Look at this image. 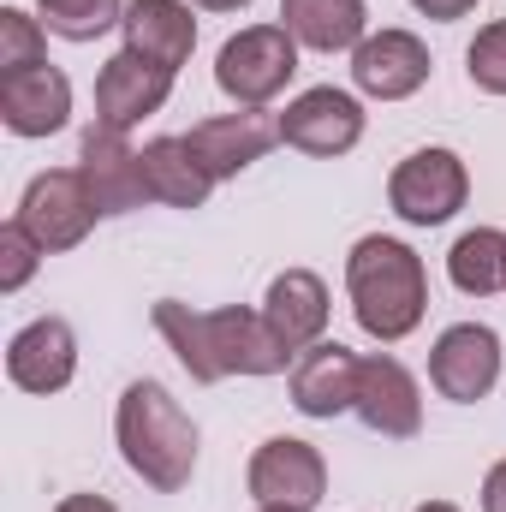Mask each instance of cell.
I'll use <instances>...</instances> for the list:
<instances>
[{"label": "cell", "instance_id": "obj_25", "mask_svg": "<svg viewBox=\"0 0 506 512\" xmlns=\"http://www.w3.org/2000/svg\"><path fill=\"white\" fill-rule=\"evenodd\" d=\"M465 72L483 96H506V18L477 30V42L465 48Z\"/></svg>", "mask_w": 506, "mask_h": 512}, {"label": "cell", "instance_id": "obj_8", "mask_svg": "<svg viewBox=\"0 0 506 512\" xmlns=\"http://www.w3.org/2000/svg\"><path fill=\"white\" fill-rule=\"evenodd\" d=\"M251 495L256 507H286V512H316L322 495H328V465L310 441L298 435H274L262 441L251 459Z\"/></svg>", "mask_w": 506, "mask_h": 512}, {"label": "cell", "instance_id": "obj_1", "mask_svg": "<svg viewBox=\"0 0 506 512\" xmlns=\"http://www.w3.org/2000/svg\"><path fill=\"white\" fill-rule=\"evenodd\" d=\"M155 328L173 346V358L191 370V382H227V376H280L298 352L280 346L262 310H191L179 298L155 304Z\"/></svg>", "mask_w": 506, "mask_h": 512}, {"label": "cell", "instance_id": "obj_7", "mask_svg": "<svg viewBox=\"0 0 506 512\" xmlns=\"http://www.w3.org/2000/svg\"><path fill=\"white\" fill-rule=\"evenodd\" d=\"M429 382L453 405H477L501 382V334L489 322H453L429 352Z\"/></svg>", "mask_w": 506, "mask_h": 512}, {"label": "cell", "instance_id": "obj_22", "mask_svg": "<svg viewBox=\"0 0 506 512\" xmlns=\"http://www.w3.org/2000/svg\"><path fill=\"white\" fill-rule=\"evenodd\" d=\"M447 280H453L465 298L506 292V233L501 227H471V233H459V245L447 251Z\"/></svg>", "mask_w": 506, "mask_h": 512}, {"label": "cell", "instance_id": "obj_9", "mask_svg": "<svg viewBox=\"0 0 506 512\" xmlns=\"http://www.w3.org/2000/svg\"><path fill=\"white\" fill-rule=\"evenodd\" d=\"M78 173L90 185L96 215H131V209L155 203L149 179H143V155L126 143V131L102 126V120L84 131V143H78Z\"/></svg>", "mask_w": 506, "mask_h": 512}, {"label": "cell", "instance_id": "obj_10", "mask_svg": "<svg viewBox=\"0 0 506 512\" xmlns=\"http://www.w3.org/2000/svg\"><path fill=\"white\" fill-rule=\"evenodd\" d=\"M280 143L304 149V155H346L364 143V102L352 90L316 84L280 114Z\"/></svg>", "mask_w": 506, "mask_h": 512}, {"label": "cell", "instance_id": "obj_32", "mask_svg": "<svg viewBox=\"0 0 506 512\" xmlns=\"http://www.w3.org/2000/svg\"><path fill=\"white\" fill-rule=\"evenodd\" d=\"M256 512H286V507H256Z\"/></svg>", "mask_w": 506, "mask_h": 512}, {"label": "cell", "instance_id": "obj_30", "mask_svg": "<svg viewBox=\"0 0 506 512\" xmlns=\"http://www.w3.org/2000/svg\"><path fill=\"white\" fill-rule=\"evenodd\" d=\"M197 6H209V12H239V6H251V0H197Z\"/></svg>", "mask_w": 506, "mask_h": 512}, {"label": "cell", "instance_id": "obj_4", "mask_svg": "<svg viewBox=\"0 0 506 512\" xmlns=\"http://www.w3.org/2000/svg\"><path fill=\"white\" fill-rule=\"evenodd\" d=\"M292 72H298V42H292L286 24H251V30L227 36L221 54H215V84L239 108L274 102L292 84Z\"/></svg>", "mask_w": 506, "mask_h": 512}, {"label": "cell", "instance_id": "obj_21", "mask_svg": "<svg viewBox=\"0 0 506 512\" xmlns=\"http://www.w3.org/2000/svg\"><path fill=\"white\" fill-rule=\"evenodd\" d=\"M280 24L292 30L298 48H316V54H340L370 36L364 0H280Z\"/></svg>", "mask_w": 506, "mask_h": 512}, {"label": "cell", "instance_id": "obj_29", "mask_svg": "<svg viewBox=\"0 0 506 512\" xmlns=\"http://www.w3.org/2000/svg\"><path fill=\"white\" fill-rule=\"evenodd\" d=\"M54 512H120V507H114L108 495H66Z\"/></svg>", "mask_w": 506, "mask_h": 512}, {"label": "cell", "instance_id": "obj_3", "mask_svg": "<svg viewBox=\"0 0 506 512\" xmlns=\"http://www.w3.org/2000/svg\"><path fill=\"white\" fill-rule=\"evenodd\" d=\"M114 435H120L126 465L155 495H179L191 483V471H197V423L185 417V405L161 382L143 376V382H131L120 393Z\"/></svg>", "mask_w": 506, "mask_h": 512}, {"label": "cell", "instance_id": "obj_12", "mask_svg": "<svg viewBox=\"0 0 506 512\" xmlns=\"http://www.w3.org/2000/svg\"><path fill=\"white\" fill-rule=\"evenodd\" d=\"M78 376V334L60 316H36L6 346V382L24 393H60Z\"/></svg>", "mask_w": 506, "mask_h": 512}, {"label": "cell", "instance_id": "obj_24", "mask_svg": "<svg viewBox=\"0 0 506 512\" xmlns=\"http://www.w3.org/2000/svg\"><path fill=\"white\" fill-rule=\"evenodd\" d=\"M30 66H48V30H42V18L6 6L0 12V78L30 72Z\"/></svg>", "mask_w": 506, "mask_h": 512}, {"label": "cell", "instance_id": "obj_15", "mask_svg": "<svg viewBox=\"0 0 506 512\" xmlns=\"http://www.w3.org/2000/svg\"><path fill=\"white\" fill-rule=\"evenodd\" d=\"M292 405L316 423H334L340 411L358 405V352L340 340H316L292 358Z\"/></svg>", "mask_w": 506, "mask_h": 512}, {"label": "cell", "instance_id": "obj_31", "mask_svg": "<svg viewBox=\"0 0 506 512\" xmlns=\"http://www.w3.org/2000/svg\"><path fill=\"white\" fill-rule=\"evenodd\" d=\"M417 512H459V507H453V501H423Z\"/></svg>", "mask_w": 506, "mask_h": 512}, {"label": "cell", "instance_id": "obj_26", "mask_svg": "<svg viewBox=\"0 0 506 512\" xmlns=\"http://www.w3.org/2000/svg\"><path fill=\"white\" fill-rule=\"evenodd\" d=\"M42 256H48V251L36 245V233H30L18 215H12V221L0 227V292H24Z\"/></svg>", "mask_w": 506, "mask_h": 512}, {"label": "cell", "instance_id": "obj_2", "mask_svg": "<svg viewBox=\"0 0 506 512\" xmlns=\"http://www.w3.org/2000/svg\"><path fill=\"white\" fill-rule=\"evenodd\" d=\"M346 292H352L358 328L370 340H381V346H399L405 334H417V322L429 310L423 256L411 251L405 239L370 233V239H358L352 256H346Z\"/></svg>", "mask_w": 506, "mask_h": 512}, {"label": "cell", "instance_id": "obj_17", "mask_svg": "<svg viewBox=\"0 0 506 512\" xmlns=\"http://www.w3.org/2000/svg\"><path fill=\"white\" fill-rule=\"evenodd\" d=\"M72 120V84L60 66H30L0 78V126L12 137H54Z\"/></svg>", "mask_w": 506, "mask_h": 512}, {"label": "cell", "instance_id": "obj_20", "mask_svg": "<svg viewBox=\"0 0 506 512\" xmlns=\"http://www.w3.org/2000/svg\"><path fill=\"white\" fill-rule=\"evenodd\" d=\"M137 155H143V179H149V197H155V203H167V209H203V203H209L215 179H209V167L191 155L185 137H149Z\"/></svg>", "mask_w": 506, "mask_h": 512}, {"label": "cell", "instance_id": "obj_18", "mask_svg": "<svg viewBox=\"0 0 506 512\" xmlns=\"http://www.w3.org/2000/svg\"><path fill=\"white\" fill-rule=\"evenodd\" d=\"M126 48L161 72H179L197 48V18L185 0H126Z\"/></svg>", "mask_w": 506, "mask_h": 512}, {"label": "cell", "instance_id": "obj_27", "mask_svg": "<svg viewBox=\"0 0 506 512\" xmlns=\"http://www.w3.org/2000/svg\"><path fill=\"white\" fill-rule=\"evenodd\" d=\"M423 18H435V24H453V18H465V12H477V0H411Z\"/></svg>", "mask_w": 506, "mask_h": 512}, {"label": "cell", "instance_id": "obj_5", "mask_svg": "<svg viewBox=\"0 0 506 512\" xmlns=\"http://www.w3.org/2000/svg\"><path fill=\"white\" fill-rule=\"evenodd\" d=\"M465 197H471V173H465V161H459L453 149H441V143L411 149V155L393 167V179H387V203H393V215H399L405 227H441V221H453V215L465 209Z\"/></svg>", "mask_w": 506, "mask_h": 512}, {"label": "cell", "instance_id": "obj_23", "mask_svg": "<svg viewBox=\"0 0 506 512\" xmlns=\"http://www.w3.org/2000/svg\"><path fill=\"white\" fill-rule=\"evenodd\" d=\"M36 18L66 42H96L114 24H126V0H36Z\"/></svg>", "mask_w": 506, "mask_h": 512}, {"label": "cell", "instance_id": "obj_19", "mask_svg": "<svg viewBox=\"0 0 506 512\" xmlns=\"http://www.w3.org/2000/svg\"><path fill=\"white\" fill-rule=\"evenodd\" d=\"M262 316H268V328L280 334L286 352L316 346L322 328H328V286H322V274H310V268L274 274L268 280V298H262Z\"/></svg>", "mask_w": 506, "mask_h": 512}, {"label": "cell", "instance_id": "obj_6", "mask_svg": "<svg viewBox=\"0 0 506 512\" xmlns=\"http://www.w3.org/2000/svg\"><path fill=\"white\" fill-rule=\"evenodd\" d=\"M18 221L36 233V245L54 256V251H72L90 239L96 227V203H90V185L78 167H48L24 185V203H18Z\"/></svg>", "mask_w": 506, "mask_h": 512}, {"label": "cell", "instance_id": "obj_13", "mask_svg": "<svg viewBox=\"0 0 506 512\" xmlns=\"http://www.w3.org/2000/svg\"><path fill=\"white\" fill-rule=\"evenodd\" d=\"M352 84L376 102H405L429 84V48L411 30H376L352 48Z\"/></svg>", "mask_w": 506, "mask_h": 512}, {"label": "cell", "instance_id": "obj_11", "mask_svg": "<svg viewBox=\"0 0 506 512\" xmlns=\"http://www.w3.org/2000/svg\"><path fill=\"white\" fill-rule=\"evenodd\" d=\"M352 411L364 417V429H376L387 441H411V435L423 429L417 376H411L399 358H387V352L358 358V405H352Z\"/></svg>", "mask_w": 506, "mask_h": 512}, {"label": "cell", "instance_id": "obj_14", "mask_svg": "<svg viewBox=\"0 0 506 512\" xmlns=\"http://www.w3.org/2000/svg\"><path fill=\"white\" fill-rule=\"evenodd\" d=\"M167 96H173V72L149 66V60L131 54V48H120V54L96 72V120L114 126V131H131L137 120L161 114Z\"/></svg>", "mask_w": 506, "mask_h": 512}, {"label": "cell", "instance_id": "obj_28", "mask_svg": "<svg viewBox=\"0 0 506 512\" xmlns=\"http://www.w3.org/2000/svg\"><path fill=\"white\" fill-rule=\"evenodd\" d=\"M483 512H506V459L483 477Z\"/></svg>", "mask_w": 506, "mask_h": 512}, {"label": "cell", "instance_id": "obj_16", "mask_svg": "<svg viewBox=\"0 0 506 512\" xmlns=\"http://www.w3.org/2000/svg\"><path fill=\"white\" fill-rule=\"evenodd\" d=\"M191 155L209 167V179H239L251 161H262L274 143H280V120H268L262 108H245V114H215L203 126H191Z\"/></svg>", "mask_w": 506, "mask_h": 512}]
</instances>
